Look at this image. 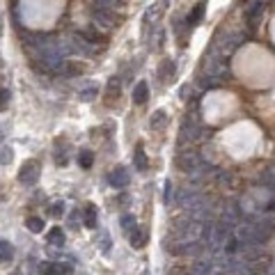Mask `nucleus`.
Returning <instances> with one entry per match:
<instances>
[{"label": "nucleus", "instance_id": "10", "mask_svg": "<svg viewBox=\"0 0 275 275\" xmlns=\"http://www.w3.org/2000/svg\"><path fill=\"white\" fill-rule=\"evenodd\" d=\"M197 135H200V127H197V119L186 117V122H184V127H181V142L195 140Z\"/></svg>", "mask_w": 275, "mask_h": 275}, {"label": "nucleus", "instance_id": "33", "mask_svg": "<svg viewBox=\"0 0 275 275\" xmlns=\"http://www.w3.org/2000/svg\"><path fill=\"white\" fill-rule=\"evenodd\" d=\"M268 275H275V264H271V266H268Z\"/></svg>", "mask_w": 275, "mask_h": 275}, {"label": "nucleus", "instance_id": "4", "mask_svg": "<svg viewBox=\"0 0 275 275\" xmlns=\"http://www.w3.org/2000/svg\"><path fill=\"white\" fill-rule=\"evenodd\" d=\"M39 174H42V165H39V161L30 158V161L23 163L21 172H19V181H21L23 186H32V184H37L39 181Z\"/></svg>", "mask_w": 275, "mask_h": 275}, {"label": "nucleus", "instance_id": "6", "mask_svg": "<svg viewBox=\"0 0 275 275\" xmlns=\"http://www.w3.org/2000/svg\"><path fill=\"white\" fill-rule=\"evenodd\" d=\"M74 266L64 261H44L39 264V275H71Z\"/></svg>", "mask_w": 275, "mask_h": 275}, {"label": "nucleus", "instance_id": "26", "mask_svg": "<svg viewBox=\"0 0 275 275\" xmlns=\"http://www.w3.org/2000/svg\"><path fill=\"white\" fill-rule=\"evenodd\" d=\"M12 158H14V151L9 147H0V163L2 165H7V163H12Z\"/></svg>", "mask_w": 275, "mask_h": 275}, {"label": "nucleus", "instance_id": "12", "mask_svg": "<svg viewBox=\"0 0 275 275\" xmlns=\"http://www.w3.org/2000/svg\"><path fill=\"white\" fill-rule=\"evenodd\" d=\"M204 19V2H197L190 12H188V16H186V23H188V28H195L197 23Z\"/></svg>", "mask_w": 275, "mask_h": 275}, {"label": "nucleus", "instance_id": "34", "mask_svg": "<svg viewBox=\"0 0 275 275\" xmlns=\"http://www.w3.org/2000/svg\"><path fill=\"white\" fill-rule=\"evenodd\" d=\"M248 2H266V0H248Z\"/></svg>", "mask_w": 275, "mask_h": 275}, {"label": "nucleus", "instance_id": "30", "mask_svg": "<svg viewBox=\"0 0 275 275\" xmlns=\"http://www.w3.org/2000/svg\"><path fill=\"white\" fill-rule=\"evenodd\" d=\"M9 99H12V94H9V89L0 87V110H5V108H7Z\"/></svg>", "mask_w": 275, "mask_h": 275}, {"label": "nucleus", "instance_id": "22", "mask_svg": "<svg viewBox=\"0 0 275 275\" xmlns=\"http://www.w3.org/2000/svg\"><path fill=\"white\" fill-rule=\"evenodd\" d=\"M78 163H81V168H92V163H94V154L89 151V149H83L81 154H78Z\"/></svg>", "mask_w": 275, "mask_h": 275}, {"label": "nucleus", "instance_id": "27", "mask_svg": "<svg viewBox=\"0 0 275 275\" xmlns=\"http://www.w3.org/2000/svg\"><path fill=\"white\" fill-rule=\"evenodd\" d=\"M51 216L53 218H62V216H64V202L58 200L55 204H53V207H51Z\"/></svg>", "mask_w": 275, "mask_h": 275}, {"label": "nucleus", "instance_id": "25", "mask_svg": "<svg viewBox=\"0 0 275 275\" xmlns=\"http://www.w3.org/2000/svg\"><path fill=\"white\" fill-rule=\"evenodd\" d=\"M172 74H174V62L165 60V62H163V69H161V76H163V81H170Z\"/></svg>", "mask_w": 275, "mask_h": 275}, {"label": "nucleus", "instance_id": "32", "mask_svg": "<svg viewBox=\"0 0 275 275\" xmlns=\"http://www.w3.org/2000/svg\"><path fill=\"white\" fill-rule=\"evenodd\" d=\"M170 193H172V181H165V204H170Z\"/></svg>", "mask_w": 275, "mask_h": 275}, {"label": "nucleus", "instance_id": "14", "mask_svg": "<svg viewBox=\"0 0 275 275\" xmlns=\"http://www.w3.org/2000/svg\"><path fill=\"white\" fill-rule=\"evenodd\" d=\"M119 92H122L119 81L117 78H110V81H108V87H106V99H108V104H115V99L119 97Z\"/></svg>", "mask_w": 275, "mask_h": 275}, {"label": "nucleus", "instance_id": "20", "mask_svg": "<svg viewBox=\"0 0 275 275\" xmlns=\"http://www.w3.org/2000/svg\"><path fill=\"white\" fill-rule=\"evenodd\" d=\"M97 94H99V87L94 85V83H89L85 89H81V99H83V101H87V104H89V101H94V99H97Z\"/></svg>", "mask_w": 275, "mask_h": 275}, {"label": "nucleus", "instance_id": "5", "mask_svg": "<svg viewBox=\"0 0 275 275\" xmlns=\"http://www.w3.org/2000/svg\"><path fill=\"white\" fill-rule=\"evenodd\" d=\"M261 19H264V2H248L246 7V25L250 32L259 28Z\"/></svg>", "mask_w": 275, "mask_h": 275}, {"label": "nucleus", "instance_id": "1", "mask_svg": "<svg viewBox=\"0 0 275 275\" xmlns=\"http://www.w3.org/2000/svg\"><path fill=\"white\" fill-rule=\"evenodd\" d=\"M227 76H230V67L225 62V55H220L216 48H211L204 60V81H211L216 85V81H223Z\"/></svg>", "mask_w": 275, "mask_h": 275}, {"label": "nucleus", "instance_id": "13", "mask_svg": "<svg viewBox=\"0 0 275 275\" xmlns=\"http://www.w3.org/2000/svg\"><path fill=\"white\" fill-rule=\"evenodd\" d=\"M46 238H48V243H51V246L64 248V230H62V227H53Z\"/></svg>", "mask_w": 275, "mask_h": 275}, {"label": "nucleus", "instance_id": "19", "mask_svg": "<svg viewBox=\"0 0 275 275\" xmlns=\"http://www.w3.org/2000/svg\"><path fill=\"white\" fill-rule=\"evenodd\" d=\"M135 168H138V170L140 172H145L149 168V163H147V154H145V147H142V145H138V147H135Z\"/></svg>", "mask_w": 275, "mask_h": 275}, {"label": "nucleus", "instance_id": "9", "mask_svg": "<svg viewBox=\"0 0 275 275\" xmlns=\"http://www.w3.org/2000/svg\"><path fill=\"white\" fill-rule=\"evenodd\" d=\"M108 181H110L112 188H127L131 177H128V172L124 170V168H115V170L108 174Z\"/></svg>", "mask_w": 275, "mask_h": 275}, {"label": "nucleus", "instance_id": "17", "mask_svg": "<svg viewBox=\"0 0 275 275\" xmlns=\"http://www.w3.org/2000/svg\"><path fill=\"white\" fill-rule=\"evenodd\" d=\"M165 127H168V115H165V110H156L151 115V128L154 131H163Z\"/></svg>", "mask_w": 275, "mask_h": 275}, {"label": "nucleus", "instance_id": "28", "mask_svg": "<svg viewBox=\"0 0 275 275\" xmlns=\"http://www.w3.org/2000/svg\"><path fill=\"white\" fill-rule=\"evenodd\" d=\"M193 275H211V266L204 264V261H200V264L193 266Z\"/></svg>", "mask_w": 275, "mask_h": 275}, {"label": "nucleus", "instance_id": "11", "mask_svg": "<svg viewBox=\"0 0 275 275\" xmlns=\"http://www.w3.org/2000/svg\"><path fill=\"white\" fill-rule=\"evenodd\" d=\"M149 101V85L145 81H140L133 87V104L135 106H145Z\"/></svg>", "mask_w": 275, "mask_h": 275}, {"label": "nucleus", "instance_id": "7", "mask_svg": "<svg viewBox=\"0 0 275 275\" xmlns=\"http://www.w3.org/2000/svg\"><path fill=\"white\" fill-rule=\"evenodd\" d=\"M238 220H241V209H238L236 202H230V204H225L223 213H220V223L227 225L230 230H234L238 225Z\"/></svg>", "mask_w": 275, "mask_h": 275}, {"label": "nucleus", "instance_id": "23", "mask_svg": "<svg viewBox=\"0 0 275 275\" xmlns=\"http://www.w3.org/2000/svg\"><path fill=\"white\" fill-rule=\"evenodd\" d=\"M12 254H14L12 246H9L7 241H2V238H0V261H9L12 259Z\"/></svg>", "mask_w": 275, "mask_h": 275}, {"label": "nucleus", "instance_id": "8", "mask_svg": "<svg viewBox=\"0 0 275 275\" xmlns=\"http://www.w3.org/2000/svg\"><path fill=\"white\" fill-rule=\"evenodd\" d=\"M110 12L112 9H101V7L94 9V14H92L94 25H101V28H106V30L115 28V25H117V19H115V14H110Z\"/></svg>", "mask_w": 275, "mask_h": 275}, {"label": "nucleus", "instance_id": "16", "mask_svg": "<svg viewBox=\"0 0 275 275\" xmlns=\"http://www.w3.org/2000/svg\"><path fill=\"white\" fill-rule=\"evenodd\" d=\"M145 243H147V234H145V230H142V227H138V225H135L133 230H131V246H133V248H142Z\"/></svg>", "mask_w": 275, "mask_h": 275}, {"label": "nucleus", "instance_id": "24", "mask_svg": "<svg viewBox=\"0 0 275 275\" xmlns=\"http://www.w3.org/2000/svg\"><path fill=\"white\" fill-rule=\"evenodd\" d=\"M158 16H161V5H151L145 14V23H156Z\"/></svg>", "mask_w": 275, "mask_h": 275}, {"label": "nucleus", "instance_id": "3", "mask_svg": "<svg viewBox=\"0 0 275 275\" xmlns=\"http://www.w3.org/2000/svg\"><path fill=\"white\" fill-rule=\"evenodd\" d=\"M179 168L186 172V174H202V172L209 170V165L197 154H184V156H179Z\"/></svg>", "mask_w": 275, "mask_h": 275}, {"label": "nucleus", "instance_id": "18", "mask_svg": "<svg viewBox=\"0 0 275 275\" xmlns=\"http://www.w3.org/2000/svg\"><path fill=\"white\" fill-rule=\"evenodd\" d=\"M83 213H85V227H87V230H94V227H97V207H94V204H87Z\"/></svg>", "mask_w": 275, "mask_h": 275}, {"label": "nucleus", "instance_id": "21", "mask_svg": "<svg viewBox=\"0 0 275 275\" xmlns=\"http://www.w3.org/2000/svg\"><path fill=\"white\" fill-rule=\"evenodd\" d=\"M25 227H28L32 234H39V232L44 230V220H42V218H37V216H30L28 220H25Z\"/></svg>", "mask_w": 275, "mask_h": 275}, {"label": "nucleus", "instance_id": "15", "mask_svg": "<svg viewBox=\"0 0 275 275\" xmlns=\"http://www.w3.org/2000/svg\"><path fill=\"white\" fill-rule=\"evenodd\" d=\"M58 74H64V76H78L83 74V64L78 62H62L58 69Z\"/></svg>", "mask_w": 275, "mask_h": 275}, {"label": "nucleus", "instance_id": "31", "mask_svg": "<svg viewBox=\"0 0 275 275\" xmlns=\"http://www.w3.org/2000/svg\"><path fill=\"white\" fill-rule=\"evenodd\" d=\"M97 2V7L101 9H115L119 5V0H94Z\"/></svg>", "mask_w": 275, "mask_h": 275}, {"label": "nucleus", "instance_id": "29", "mask_svg": "<svg viewBox=\"0 0 275 275\" xmlns=\"http://www.w3.org/2000/svg\"><path fill=\"white\" fill-rule=\"evenodd\" d=\"M119 223H122V227H124L127 232H131V230L135 227V225H138V223H135V218H133V216H128V213H127V216H122V220H119Z\"/></svg>", "mask_w": 275, "mask_h": 275}, {"label": "nucleus", "instance_id": "2", "mask_svg": "<svg viewBox=\"0 0 275 275\" xmlns=\"http://www.w3.org/2000/svg\"><path fill=\"white\" fill-rule=\"evenodd\" d=\"M243 39H246V35H241V32H223V35L218 37L213 48H216L220 55H232L238 46L243 44Z\"/></svg>", "mask_w": 275, "mask_h": 275}]
</instances>
